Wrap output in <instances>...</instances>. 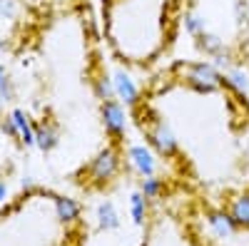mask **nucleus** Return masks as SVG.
<instances>
[{
	"label": "nucleus",
	"instance_id": "obj_2",
	"mask_svg": "<svg viewBox=\"0 0 249 246\" xmlns=\"http://www.w3.org/2000/svg\"><path fill=\"white\" fill-rule=\"evenodd\" d=\"M20 50L28 55L48 102L30 117L43 152L65 145L77 157L75 184L105 192L130 162L124 112L107 70L92 0H33Z\"/></svg>",
	"mask_w": 249,
	"mask_h": 246
},
{
	"label": "nucleus",
	"instance_id": "obj_3",
	"mask_svg": "<svg viewBox=\"0 0 249 246\" xmlns=\"http://www.w3.org/2000/svg\"><path fill=\"white\" fill-rule=\"evenodd\" d=\"M184 10L187 0H97L107 57L137 75L155 72L177 48Z\"/></svg>",
	"mask_w": 249,
	"mask_h": 246
},
{
	"label": "nucleus",
	"instance_id": "obj_1",
	"mask_svg": "<svg viewBox=\"0 0 249 246\" xmlns=\"http://www.w3.org/2000/svg\"><path fill=\"white\" fill-rule=\"evenodd\" d=\"M127 119L167 174L249 231V95L210 60H167L127 99Z\"/></svg>",
	"mask_w": 249,
	"mask_h": 246
},
{
	"label": "nucleus",
	"instance_id": "obj_4",
	"mask_svg": "<svg viewBox=\"0 0 249 246\" xmlns=\"http://www.w3.org/2000/svg\"><path fill=\"white\" fill-rule=\"evenodd\" d=\"M184 30L210 63L249 67V0H187Z\"/></svg>",
	"mask_w": 249,
	"mask_h": 246
}]
</instances>
